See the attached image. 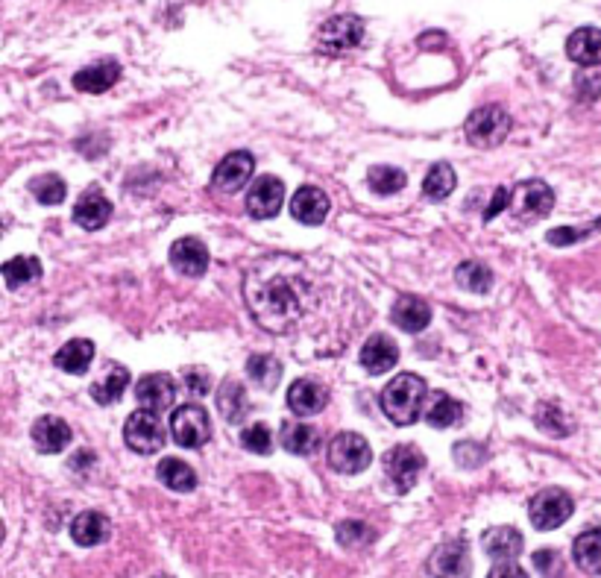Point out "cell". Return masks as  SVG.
I'll use <instances>...</instances> for the list:
<instances>
[{"label":"cell","mask_w":601,"mask_h":578,"mask_svg":"<svg viewBox=\"0 0 601 578\" xmlns=\"http://www.w3.org/2000/svg\"><path fill=\"white\" fill-rule=\"evenodd\" d=\"M481 546L493 561L508 564V561H516L522 555L525 540H522V534L516 532L514 526H493V529L481 534Z\"/></svg>","instance_id":"15"},{"label":"cell","mask_w":601,"mask_h":578,"mask_svg":"<svg viewBox=\"0 0 601 578\" xmlns=\"http://www.w3.org/2000/svg\"><path fill=\"white\" fill-rule=\"evenodd\" d=\"M329 464H332V470H338L344 476L364 473L373 464V449H370V444L361 435L341 432L329 444Z\"/></svg>","instance_id":"7"},{"label":"cell","mask_w":601,"mask_h":578,"mask_svg":"<svg viewBox=\"0 0 601 578\" xmlns=\"http://www.w3.org/2000/svg\"><path fill=\"white\" fill-rule=\"evenodd\" d=\"M135 397L141 402V408L159 414V411H165V408H171L173 405L176 385H173L171 376H165V373H150V376H144V379L138 382Z\"/></svg>","instance_id":"17"},{"label":"cell","mask_w":601,"mask_h":578,"mask_svg":"<svg viewBox=\"0 0 601 578\" xmlns=\"http://www.w3.org/2000/svg\"><path fill=\"white\" fill-rule=\"evenodd\" d=\"M244 291L256 320L270 332H288L305 314V273L291 259H267L253 267Z\"/></svg>","instance_id":"1"},{"label":"cell","mask_w":601,"mask_h":578,"mask_svg":"<svg viewBox=\"0 0 601 578\" xmlns=\"http://www.w3.org/2000/svg\"><path fill=\"white\" fill-rule=\"evenodd\" d=\"M572 558L584 573L601 576V529L578 534L575 543H572Z\"/></svg>","instance_id":"27"},{"label":"cell","mask_w":601,"mask_h":578,"mask_svg":"<svg viewBox=\"0 0 601 578\" xmlns=\"http://www.w3.org/2000/svg\"><path fill=\"white\" fill-rule=\"evenodd\" d=\"M426 467V455L414 444L393 446L385 455V473L390 479V488L396 493H408L417 485V476Z\"/></svg>","instance_id":"8"},{"label":"cell","mask_w":601,"mask_h":578,"mask_svg":"<svg viewBox=\"0 0 601 578\" xmlns=\"http://www.w3.org/2000/svg\"><path fill=\"white\" fill-rule=\"evenodd\" d=\"M508 206H511V188L499 185V188H496V194H493V200H490V206H487V212H484V221H493V218H499V215H502V209H508Z\"/></svg>","instance_id":"46"},{"label":"cell","mask_w":601,"mask_h":578,"mask_svg":"<svg viewBox=\"0 0 601 578\" xmlns=\"http://www.w3.org/2000/svg\"><path fill=\"white\" fill-rule=\"evenodd\" d=\"M364 42V21L358 15H335L317 33V47L326 56H346Z\"/></svg>","instance_id":"5"},{"label":"cell","mask_w":601,"mask_h":578,"mask_svg":"<svg viewBox=\"0 0 601 578\" xmlns=\"http://www.w3.org/2000/svg\"><path fill=\"white\" fill-rule=\"evenodd\" d=\"M253 171H256L253 153L235 150V153H229V156L220 159V165H217L215 174H212V185H215L217 191H223V194H232V191H238V188H244L250 182Z\"/></svg>","instance_id":"13"},{"label":"cell","mask_w":601,"mask_h":578,"mask_svg":"<svg viewBox=\"0 0 601 578\" xmlns=\"http://www.w3.org/2000/svg\"><path fill=\"white\" fill-rule=\"evenodd\" d=\"M285 200V182L279 177H258L247 194V212L256 221H270L282 212Z\"/></svg>","instance_id":"12"},{"label":"cell","mask_w":601,"mask_h":578,"mask_svg":"<svg viewBox=\"0 0 601 578\" xmlns=\"http://www.w3.org/2000/svg\"><path fill=\"white\" fill-rule=\"evenodd\" d=\"M508 133H511V115L496 103L478 106L473 115L467 118V138L478 150L499 147L508 138Z\"/></svg>","instance_id":"4"},{"label":"cell","mask_w":601,"mask_h":578,"mask_svg":"<svg viewBox=\"0 0 601 578\" xmlns=\"http://www.w3.org/2000/svg\"><path fill=\"white\" fill-rule=\"evenodd\" d=\"M426 397H429L426 379H420L417 373H399L396 379L387 382L385 391H382V411H385L390 423L411 426L423 417Z\"/></svg>","instance_id":"2"},{"label":"cell","mask_w":601,"mask_h":578,"mask_svg":"<svg viewBox=\"0 0 601 578\" xmlns=\"http://www.w3.org/2000/svg\"><path fill=\"white\" fill-rule=\"evenodd\" d=\"M452 455H455L458 467H470V470H475V467L487 464V446L475 444V441H461V444H455Z\"/></svg>","instance_id":"43"},{"label":"cell","mask_w":601,"mask_h":578,"mask_svg":"<svg viewBox=\"0 0 601 578\" xmlns=\"http://www.w3.org/2000/svg\"><path fill=\"white\" fill-rule=\"evenodd\" d=\"M185 382H188V388L197 394V397H206L212 388V376H209V370H203V367H191V370H185Z\"/></svg>","instance_id":"45"},{"label":"cell","mask_w":601,"mask_h":578,"mask_svg":"<svg viewBox=\"0 0 601 578\" xmlns=\"http://www.w3.org/2000/svg\"><path fill=\"white\" fill-rule=\"evenodd\" d=\"M461 414H464L461 402L446 397V394H437L434 402H431V408H426V420H429V426H434V429H449V426H455V423L461 420Z\"/></svg>","instance_id":"35"},{"label":"cell","mask_w":601,"mask_h":578,"mask_svg":"<svg viewBox=\"0 0 601 578\" xmlns=\"http://www.w3.org/2000/svg\"><path fill=\"white\" fill-rule=\"evenodd\" d=\"M112 218V203L103 197V191H86L80 200H77V206H74V221L80 223L83 229L88 232H94V229H103L106 223Z\"/></svg>","instance_id":"23"},{"label":"cell","mask_w":601,"mask_h":578,"mask_svg":"<svg viewBox=\"0 0 601 578\" xmlns=\"http://www.w3.org/2000/svg\"><path fill=\"white\" fill-rule=\"evenodd\" d=\"M393 323L402 329V332H423L431 323V306L423 297H414V294H402L396 303H393Z\"/></svg>","instance_id":"21"},{"label":"cell","mask_w":601,"mask_h":578,"mask_svg":"<svg viewBox=\"0 0 601 578\" xmlns=\"http://www.w3.org/2000/svg\"><path fill=\"white\" fill-rule=\"evenodd\" d=\"M156 473H159L162 485L176 490V493H188V490L197 488V473H194L185 461H179V458H165V461H159Z\"/></svg>","instance_id":"31"},{"label":"cell","mask_w":601,"mask_h":578,"mask_svg":"<svg viewBox=\"0 0 601 578\" xmlns=\"http://www.w3.org/2000/svg\"><path fill=\"white\" fill-rule=\"evenodd\" d=\"M291 215L305 226H317L329 215V197L317 185H302L291 200Z\"/></svg>","instance_id":"20"},{"label":"cell","mask_w":601,"mask_h":578,"mask_svg":"<svg viewBox=\"0 0 601 578\" xmlns=\"http://www.w3.org/2000/svg\"><path fill=\"white\" fill-rule=\"evenodd\" d=\"M338 543L346 546V549H361V546H367V543H373L376 540V532L367 526V523H361V520H344V523H338Z\"/></svg>","instance_id":"40"},{"label":"cell","mask_w":601,"mask_h":578,"mask_svg":"<svg viewBox=\"0 0 601 578\" xmlns=\"http://www.w3.org/2000/svg\"><path fill=\"white\" fill-rule=\"evenodd\" d=\"M171 265L182 276H203L209 267V250L200 238H179L171 247Z\"/></svg>","instance_id":"18"},{"label":"cell","mask_w":601,"mask_h":578,"mask_svg":"<svg viewBox=\"0 0 601 578\" xmlns=\"http://www.w3.org/2000/svg\"><path fill=\"white\" fill-rule=\"evenodd\" d=\"M109 534V520L100 511H83L74 523H71V537L77 546H97L103 543Z\"/></svg>","instance_id":"29"},{"label":"cell","mask_w":601,"mask_h":578,"mask_svg":"<svg viewBox=\"0 0 601 578\" xmlns=\"http://www.w3.org/2000/svg\"><path fill=\"white\" fill-rule=\"evenodd\" d=\"M171 435L173 441L185 449H197V446L209 444L212 438V420L206 414V408L200 405H182L176 408L171 417Z\"/></svg>","instance_id":"10"},{"label":"cell","mask_w":601,"mask_h":578,"mask_svg":"<svg viewBox=\"0 0 601 578\" xmlns=\"http://www.w3.org/2000/svg\"><path fill=\"white\" fill-rule=\"evenodd\" d=\"M399 361V347L387 338V335H373L364 347H361V367L373 376L387 373L393 364Z\"/></svg>","instance_id":"24"},{"label":"cell","mask_w":601,"mask_h":578,"mask_svg":"<svg viewBox=\"0 0 601 578\" xmlns=\"http://www.w3.org/2000/svg\"><path fill=\"white\" fill-rule=\"evenodd\" d=\"M534 567L546 578H555L558 573H563V558H560L558 549H540L534 555Z\"/></svg>","instance_id":"44"},{"label":"cell","mask_w":601,"mask_h":578,"mask_svg":"<svg viewBox=\"0 0 601 578\" xmlns=\"http://www.w3.org/2000/svg\"><path fill=\"white\" fill-rule=\"evenodd\" d=\"M42 276V262L36 256H15L3 265V282L6 288H21L27 282H36Z\"/></svg>","instance_id":"32"},{"label":"cell","mask_w":601,"mask_h":578,"mask_svg":"<svg viewBox=\"0 0 601 578\" xmlns=\"http://www.w3.org/2000/svg\"><path fill=\"white\" fill-rule=\"evenodd\" d=\"M593 232H601V218L593 226H563V229H549V244H555V247H569V244H575V241H581V238H587V235H593Z\"/></svg>","instance_id":"42"},{"label":"cell","mask_w":601,"mask_h":578,"mask_svg":"<svg viewBox=\"0 0 601 578\" xmlns=\"http://www.w3.org/2000/svg\"><path fill=\"white\" fill-rule=\"evenodd\" d=\"M124 441L132 452L138 455H153L165 446V426L159 420L156 411H135L127 417V426H124Z\"/></svg>","instance_id":"9"},{"label":"cell","mask_w":601,"mask_h":578,"mask_svg":"<svg viewBox=\"0 0 601 578\" xmlns=\"http://www.w3.org/2000/svg\"><path fill=\"white\" fill-rule=\"evenodd\" d=\"M94 361V344L86 338H77V341H68L56 356L53 364L65 373H74V376H83Z\"/></svg>","instance_id":"26"},{"label":"cell","mask_w":601,"mask_h":578,"mask_svg":"<svg viewBox=\"0 0 601 578\" xmlns=\"http://www.w3.org/2000/svg\"><path fill=\"white\" fill-rule=\"evenodd\" d=\"M156 578H171V576H156Z\"/></svg>","instance_id":"49"},{"label":"cell","mask_w":601,"mask_h":578,"mask_svg":"<svg viewBox=\"0 0 601 578\" xmlns=\"http://www.w3.org/2000/svg\"><path fill=\"white\" fill-rule=\"evenodd\" d=\"M431 578H470L473 576V558H470V546L455 537L446 540L443 546H437L429 558Z\"/></svg>","instance_id":"11"},{"label":"cell","mask_w":601,"mask_h":578,"mask_svg":"<svg viewBox=\"0 0 601 578\" xmlns=\"http://www.w3.org/2000/svg\"><path fill=\"white\" fill-rule=\"evenodd\" d=\"M601 94V74H590V77H578V97L593 103Z\"/></svg>","instance_id":"47"},{"label":"cell","mask_w":601,"mask_h":578,"mask_svg":"<svg viewBox=\"0 0 601 578\" xmlns=\"http://www.w3.org/2000/svg\"><path fill=\"white\" fill-rule=\"evenodd\" d=\"M566 56H569L575 65H584V68H596V65H601L599 27H578V30L566 39Z\"/></svg>","instance_id":"19"},{"label":"cell","mask_w":601,"mask_h":578,"mask_svg":"<svg viewBox=\"0 0 601 578\" xmlns=\"http://www.w3.org/2000/svg\"><path fill=\"white\" fill-rule=\"evenodd\" d=\"M121 80V65L115 59H100L94 65H86L74 74V89L86 94H103Z\"/></svg>","instance_id":"16"},{"label":"cell","mask_w":601,"mask_h":578,"mask_svg":"<svg viewBox=\"0 0 601 578\" xmlns=\"http://www.w3.org/2000/svg\"><path fill=\"white\" fill-rule=\"evenodd\" d=\"M534 420H537V426H540L543 432H549L552 438H566V435L572 432V420H569L560 408L549 405V402L540 405V411H537Z\"/></svg>","instance_id":"39"},{"label":"cell","mask_w":601,"mask_h":578,"mask_svg":"<svg viewBox=\"0 0 601 578\" xmlns=\"http://www.w3.org/2000/svg\"><path fill=\"white\" fill-rule=\"evenodd\" d=\"M127 385H129L127 367H121V364H112V367L106 370V376H103L100 382H94V385H91V400L100 402V405H112V402H118L121 397H124Z\"/></svg>","instance_id":"30"},{"label":"cell","mask_w":601,"mask_h":578,"mask_svg":"<svg viewBox=\"0 0 601 578\" xmlns=\"http://www.w3.org/2000/svg\"><path fill=\"white\" fill-rule=\"evenodd\" d=\"M370 188L376 191V194H382V197H390V194H399L402 188H405V182L408 177L399 171V168H390V165H379V168H373L370 171Z\"/></svg>","instance_id":"38"},{"label":"cell","mask_w":601,"mask_h":578,"mask_svg":"<svg viewBox=\"0 0 601 578\" xmlns=\"http://www.w3.org/2000/svg\"><path fill=\"white\" fill-rule=\"evenodd\" d=\"M217 411H220V417H223L226 423H232V426L241 423V420L247 417L250 402H247V391H244L241 382L226 379V382L220 385V391H217Z\"/></svg>","instance_id":"25"},{"label":"cell","mask_w":601,"mask_h":578,"mask_svg":"<svg viewBox=\"0 0 601 578\" xmlns=\"http://www.w3.org/2000/svg\"><path fill=\"white\" fill-rule=\"evenodd\" d=\"M572 511H575L572 496L560 488L540 490V493L531 499V505H528V517H531V523H534L540 532H552V529L563 526V523L572 517Z\"/></svg>","instance_id":"6"},{"label":"cell","mask_w":601,"mask_h":578,"mask_svg":"<svg viewBox=\"0 0 601 578\" xmlns=\"http://www.w3.org/2000/svg\"><path fill=\"white\" fill-rule=\"evenodd\" d=\"M555 209V191L543 179H522L511 188V212L516 221L534 223Z\"/></svg>","instance_id":"3"},{"label":"cell","mask_w":601,"mask_h":578,"mask_svg":"<svg viewBox=\"0 0 601 578\" xmlns=\"http://www.w3.org/2000/svg\"><path fill=\"white\" fill-rule=\"evenodd\" d=\"M241 444H244V449L256 452V455H267L273 449V435H270V429L264 423H256V426H247L241 432Z\"/></svg>","instance_id":"41"},{"label":"cell","mask_w":601,"mask_h":578,"mask_svg":"<svg viewBox=\"0 0 601 578\" xmlns=\"http://www.w3.org/2000/svg\"><path fill=\"white\" fill-rule=\"evenodd\" d=\"M455 282L475 294H487L493 288V270L481 262H461L455 270Z\"/></svg>","instance_id":"34"},{"label":"cell","mask_w":601,"mask_h":578,"mask_svg":"<svg viewBox=\"0 0 601 578\" xmlns=\"http://www.w3.org/2000/svg\"><path fill=\"white\" fill-rule=\"evenodd\" d=\"M30 194L42 203V206H59L62 200H65V182L62 177H56V174H42V177H36L30 182Z\"/></svg>","instance_id":"37"},{"label":"cell","mask_w":601,"mask_h":578,"mask_svg":"<svg viewBox=\"0 0 601 578\" xmlns=\"http://www.w3.org/2000/svg\"><path fill=\"white\" fill-rule=\"evenodd\" d=\"M247 376L258 382L264 391H273L282 379V364L273 356H253L247 361Z\"/></svg>","instance_id":"36"},{"label":"cell","mask_w":601,"mask_h":578,"mask_svg":"<svg viewBox=\"0 0 601 578\" xmlns=\"http://www.w3.org/2000/svg\"><path fill=\"white\" fill-rule=\"evenodd\" d=\"M455 185H458V177H455L452 165L437 162V165H431L429 177L423 179V194L429 197L431 203H440L455 191Z\"/></svg>","instance_id":"33"},{"label":"cell","mask_w":601,"mask_h":578,"mask_svg":"<svg viewBox=\"0 0 601 578\" xmlns=\"http://www.w3.org/2000/svg\"><path fill=\"white\" fill-rule=\"evenodd\" d=\"M320 446V432L314 426H305L297 420L282 423V449H288L291 455H314Z\"/></svg>","instance_id":"28"},{"label":"cell","mask_w":601,"mask_h":578,"mask_svg":"<svg viewBox=\"0 0 601 578\" xmlns=\"http://www.w3.org/2000/svg\"><path fill=\"white\" fill-rule=\"evenodd\" d=\"M323 405H326V388L317 385L314 379H297L288 388V408L297 417H314L323 411Z\"/></svg>","instance_id":"22"},{"label":"cell","mask_w":601,"mask_h":578,"mask_svg":"<svg viewBox=\"0 0 601 578\" xmlns=\"http://www.w3.org/2000/svg\"><path fill=\"white\" fill-rule=\"evenodd\" d=\"M33 444L39 452L44 455H56V452H65L68 446H71V426L62 420V417H53V414H47V417H39L36 423H33Z\"/></svg>","instance_id":"14"},{"label":"cell","mask_w":601,"mask_h":578,"mask_svg":"<svg viewBox=\"0 0 601 578\" xmlns=\"http://www.w3.org/2000/svg\"><path fill=\"white\" fill-rule=\"evenodd\" d=\"M487 578H528V573H522L514 561H508V564H496Z\"/></svg>","instance_id":"48"}]
</instances>
